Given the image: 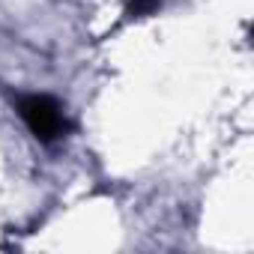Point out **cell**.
<instances>
[{"mask_svg": "<svg viewBox=\"0 0 254 254\" xmlns=\"http://www.w3.org/2000/svg\"><path fill=\"white\" fill-rule=\"evenodd\" d=\"M15 108H18V117L27 126V132L39 144L51 147L60 138H66V132H69V117H66L63 105L54 96H48V93H27V96H18Z\"/></svg>", "mask_w": 254, "mask_h": 254, "instance_id": "obj_1", "label": "cell"}, {"mask_svg": "<svg viewBox=\"0 0 254 254\" xmlns=\"http://www.w3.org/2000/svg\"><path fill=\"white\" fill-rule=\"evenodd\" d=\"M159 3H162V0H129L126 15H129V18H144V15H150V12H156Z\"/></svg>", "mask_w": 254, "mask_h": 254, "instance_id": "obj_2", "label": "cell"}]
</instances>
